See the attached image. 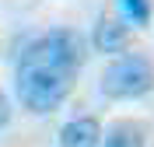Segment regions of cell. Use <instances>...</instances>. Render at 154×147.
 Returning a JSON list of instances; mask_svg holds the SVG:
<instances>
[{
	"mask_svg": "<svg viewBox=\"0 0 154 147\" xmlns=\"http://www.w3.org/2000/svg\"><path fill=\"white\" fill-rule=\"evenodd\" d=\"M70 88H74V74H67V70L42 67V63H21L18 67V98L35 116L60 109L67 102Z\"/></svg>",
	"mask_w": 154,
	"mask_h": 147,
	"instance_id": "obj_1",
	"label": "cell"
},
{
	"mask_svg": "<svg viewBox=\"0 0 154 147\" xmlns=\"http://www.w3.org/2000/svg\"><path fill=\"white\" fill-rule=\"evenodd\" d=\"M21 63H42V67H56V70H67V74H77L81 63H84V39L74 28H53V32L38 35V39H32L25 46Z\"/></svg>",
	"mask_w": 154,
	"mask_h": 147,
	"instance_id": "obj_2",
	"label": "cell"
},
{
	"mask_svg": "<svg viewBox=\"0 0 154 147\" xmlns=\"http://www.w3.org/2000/svg\"><path fill=\"white\" fill-rule=\"evenodd\" d=\"M147 91H154V63L147 56H119L112 60L102 74V95L105 98H144Z\"/></svg>",
	"mask_w": 154,
	"mask_h": 147,
	"instance_id": "obj_3",
	"label": "cell"
},
{
	"mask_svg": "<svg viewBox=\"0 0 154 147\" xmlns=\"http://www.w3.org/2000/svg\"><path fill=\"white\" fill-rule=\"evenodd\" d=\"M91 42H95V49L98 53H123L126 46H130V28H126L119 18H98V25H95V32H91Z\"/></svg>",
	"mask_w": 154,
	"mask_h": 147,
	"instance_id": "obj_4",
	"label": "cell"
},
{
	"mask_svg": "<svg viewBox=\"0 0 154 147\" xmlns=\"http://www.w3.org/2000/svg\"><path fill=\"white\" fill-rule=\"evenodd\" d=\"M98 144H102V126L91 116L70 119L67 126L60 130V147H98Z\"/></svg>",
	"mask_w": 154,
	"mask_h": 147,
	"instance_id": "obj_5",
	"label": "cell"
},
{
	"mask_svg": "<svg viewBox=\"0 0 154 147\" xmlns=\"http://www.w3.org/2000/svg\"><path fill=\"white\" fill-rule=\"evenodd\" d=\"M105 147H147V137L137 123H116L105 133Z\"/></svg>",
	"mask_w": 154,
	"mask_h": 147,
	"instance_id": "obj_6",
	"label": "cell"
},
{
	"mask_svg": "<svg viewBox=\"0 0 154 147\" xmlns=\"http://www.w3.org/2000/svg\"><path fill=\"white\" fill-rule=\"evenodd\" d=\"M119 11H123V18L130 25H137V28H147L151 18H154L151 0H119Z\"/></svg>",
	"mask_w": 154,
	"mask_h": 147,
	"instance_id": "obj_7",
	"label": "cell"
},
{
	"mask_svg": "<svg viewBox=\"0 0 154 147\" xmlns=\"http://www.w3.org/2000/svg\"><path fill=\"white\" fill-rule=\"evenodd\" d=\"M11 123V102H7V95H4V91H0V130L7 126Z\"/></svg>",
	"mask_w": 154,
	"mask_h": 147,
	"instance_id": "obj_8",
	"label": "cell"
}]
</instances>
